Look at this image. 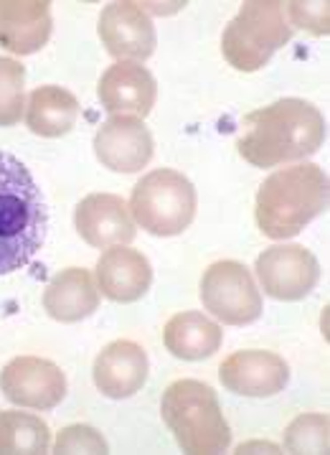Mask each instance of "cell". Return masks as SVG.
<instances>
[{
	"label": "cell",
	"instance_id": "obj_3",
	"mask_svg": "<svg viewBox=\"0 0 330 455\" xmlns=\"http://www.w3.org/2000/svg\"><path fill=\"white\" fill-rule=\"evenodd\" d=\"M328 201L330 183L320 165L300 164L275 171L257 191L259 232L270 239L295 237L328 209Z\"/></svg>",
	"mask_w": 330,
	"mask_h": 455
},
{
	"label": "cell",
	"instance_id": "obj_25",
	"mask_svg": "<svg viewBox=\"0 0 330 455\" xmlns=\"http://www.w3.org/2000/svg\"><path fill=\"white\" fill-rule=\"evenodd\" d=\"M290 16L300 28L318 36L328 34V3H290Z\"/></svg>",
	"mask_w": 330,
	"mask_h": 455
},
{
	"label": "cell",
	"instance_id": "obj_23",
	"mask_svg": "<svg viewBox=\"0 0 330 455\" xmlns=\"http://www.w3.org/2000/svg\"><path fill=\"white\" fill-rule=\"evenodd\" d=\"M328 415H300L285 430L290 453H328Z\"/></svg>",
	"mask_w": 330,
	"mask_h": 455
},
{
	"label": "cell",
	"instance_id": "obj_13",
	"mask_svg": "<svg viewBox=\"0 0 330 455\" xmlns=\"http://www.w3.org/2000/svg\"><path fill=\"white\" fill-rule=\"evenodd\" d=\"M79 237L97 250L130 244L135 239V221L125 201L114 194H90L74 212Z\"/></svg>",
	"mask_w": 330,
	"mask_h": 455
},
{
	"label": "cell",
	"instance_id": "obj_12",
	"mask_svg": "<svg viewBox=\"0 0 330 455\" xmlns=\"http://www.w3.org/2000/svg\"><path fill=\"white\" fill-rule=\"evenodd\" d=\"M97 34L102 38V46L114 59H147L155 52V26L147 16V11L138 3H110L102 16Z\"/></svg>",
	"mask_w": 330,
	"mask_h": 455
},
{
	"label": "cell",
	"instance_id": "obj_4",
	"mask_svg": "<svg viewBox=\"0 0 330 455\" xmlns=\"http://www.w3.org/2000/svg\"><path fill=\"white\" fill-rule=\"evenodd\" d=\"M161 415L184 453H224L232 443V430L224 419L216 392L199 379L170 384L161 402Z\"/></svg>",
	"mask_w": 330,
	"mask_h": 455
},
{
	"label": "cell",
	"instance_id": "obj_17",
	"mask_svg": "<svg viewBox=\"0 0 330 455\" xmlns=\"http://www.w3.org/2000/svg\"><path fill=\"white\" fill-rule=\"evenodd\" d=\"M97 283L102 295L114 303H135L150 291L153 267L143 252L114 244L97 262Z\"/></svg>",
	"mask_w": 330,
	"mask_h": 455
},
{
	"label": "cell",
	"instance_id": "obj_21",
	"mask_svg": "<svg viewBox=\"0 0 330 455\" xmlns=\"http://www.w3.org/2000/svg\"><path fill=\"white\" fill-rule=\"evenodd\" d=\"M51 448V430L36 415L0 412V453H46Z\"/></svg>",
	"mask_w": 330,
	"mask_h": 455
},
{
	"label": "cell",
	"instance_id": "obj_14",
	"mask_svg": "<svg viewBox=\"0 0 330 455\" xmlns=\"http://www.w3.org/2000/svg\"><path fill=\"white\" fill-rule=\"evenodd\" d=\"M94 384L110 400H128L147 382V354L135 341H112L94 359Z\"/></svg>",
	"mask_w": 330,
	"mask_h": 455
},
{
	"label": "cell",
	"instance_id": "obj_9",
	"mask_svg": "<svg viewBox=\"0 0 330 455\" xmlns=\"http://www.w3.org/2000/svg\"><path fill=\"white\" fill-rule=\"evenodd\" d=\"M0 392L19 407L54 410L67 395V377L49 359L19 356L3 366Z\"/></svg>",
	"mask_w": 330,
	"mask_h": 455
},
{
	"label": "cell",
	"instance_id": "obj_8",
	"mask_svg": "<svg viewBox=\"0 0 330 455\" xmlns=\"http://www.w3.org/2000/svg\"><path fill=\"white\" fill-rule=\"evenodd\" d=\"M262 291L275 300H302L320 280V265L302 244H275L257 257Z\"/></svg>",
	"mask_w": 330,
	"mask_h": 455
},
{
	"label": "cell",
	"instance_id": "obj_15",
	"mask_svg": "<svg viewBox=\"0 0 330 455\" xmlns=\"http://www.w3.org/2000/svg\"><path fill=\"white\" fill-rule=\"evenodd\" d=\"M51 36V3L0 0V46L13 54H36Z\"/></svg>",
	"mask_w": 330,
	"mask_h": 455
},
{
	"label": "cell",
	"instance_id": "obj_24",
	"mask_svg": "<svg viewBox=\"0 0 330 455\" xmlns=\"http://www.w3.org/2000/svg\"><path fill=\"white\" fill-rule=\"evenodd\" d=\"M54 451L56 453H107L110 445L90 425H69L56 437Z\"/></svg>",
	"mask_w": 330,
	"mask_h": 455
},
{
	"label": "cell",
	"instance_id": "obj_2",
	"mask_svg": "<svg viewBox=\"0 0 330 455\" xmlns=\"http://www.w3.org/2000/svg\"><path fill=\"white\" fill-rule=\"evenodd\" d=\"M49 209L31 171L0 150V275L23 270L46 242Z\"/></svg>",
	"mask_w": 330,
	"mask_h": 455
},
{
	"label": "cell",
	"instance_id": "obj_22",
	"mask_svg": "<svg viewBox=\"0 0 330 455\" xmlns=\"http://www.w3.org/2000/svg\"><path fill=\"white\" fill-rule=\"evenodd\" d=\"M26 69L16 59L0 56V128H13L20 123L26 108L23 100Z\"/></svg>",
	"mask_w": 330,
	"mask_h": 455
},
{
	"label": "cell",
	"instance_id": "obj_10",
	"mask_svg": "<svg viewBox=\"0 0 330 455\" xmlns=\"http://www.w3.org/2000/svg\"><path fill=\"white\" fill-rule=\"evenodd\" d=\"M97 161L114 173H138L153 158V135L138 115H112L94 135Z\"/></svg>",
	"mask_w": 330,
	"mask_h": 455
},
{
	"label": "cell",
	"instance_id": "obj_20",
	"mask_svg": "<svg viewBox=\"0 0 330 455\" xmlns=\"http://www.w3.org/2000/svg\"><path fill=\"white\" fill-rule=\"evenodd\" d=\"M79 100L72 92L46 84L31 92L28 105H26V123L31 132H36L41 138H61L79 120Z\"/></svg>",
	"mask_w": 330,
	"mask_h": 455
},
{
	"label": "cell",
	"instance_id": "obj_1",
	"mask_svg": "<svg viewBox=\"0 0 330 455\" xmlns=\"http://www.w3.org/2000/svg\"><path fill=\"white\" fill-rule=\"evenodd\" d=\"M326 120L320 109L297 100H277L270 108H259L241 120L237 148L247 164L257 168L300 161L323 146Z\"/></svg>",
	"mask_w": 330,
	"mask_h": 455
},
{
	"label": "cell",
	"instance_id": "obj_18",
	"mask_svg": "<svg viewBox=\"0 0 330 455\" xmlns=\"http://www.w3.org/2000/svg\"><path fill=\"white\" fill-rule=\"evenodd\" d=\"M43 308L59 323H76L99 308V288L90 270L67 267L51 277L43 292Z\"/></svg>",
	"mask_w": 330,
	"mask_h": 455
},
{
	"label": "cell",
	"instance_id": "obj_7",
	"mask_svg": "<svg viewBox=\"0 0 330 455\" xmlns=\"http://www.w3.org/2000/svg\"><path fill=\"white\" fill-rule=\"evenodd\" d=\"M201 303L226 326H247L262 315V295L252 273L234 259L214 262L201 277Z\"/></svg>",
	"mask_w": 330,
	"mask_h": 455
},
{
	"label": "cell",
	"instance_id": "obj_5",
	"mask_svg": "<svg viewBox=\"0 0 330 455\" xmlns=\"http://www.w3.org/2000/svg\"><path fill=\"white\" fill-rule=\"evenodd\" d=\"M293 36L282 3L252 0L239 8L221 36V54L237 72H259Z\"/></svg>",
	"mask_w": 330,
	"mask_h": 455
},
{
	"label": "cell",
	"instance_id": "obj_16",
	"mask_svg": "<svg viewBox=\"0 0 330 455\" xmlns=\"http://www.w3.org/2000/svg\"><path fill=\"white\" fill-rule=\"evenodd\" d=\"M99 102L102 108L117 115V112H135L138 117L150 115V109L155 105L158 87L153 74L147 72L143 64L138 61H117L112 64L107 72L99 79Z\"/></svg>",
	"mask_w": 330,
	"mask_h": 455
},
{
	"label": "cell",
	"instance_id": "obj_11",
	"mask_svg": "<svg viewBox=\"0 0 330 455\" xmlns=\"http://www.w3.org/2000/svg\"><path fill=\"white\" fill-rule=\"evenodd\" d=\"M219 379L234 395L272 397L290 382V366L275 351L247 348L221 362Z\"/></svg>",
	"mask_w": 330,
	"mask_h": 455
},
{
	"label": "cell",
	"instance_id": "obj_6",
	"mask_svg": "<svg viewBox=\"0 0 330 455\" xmlns=\"http://www.w3.org/2000/svg\"><path fill=\"white\" fill-rule=\"evenodd\" d=\"M130 212L135 221L155 237H176L196 217V188L184 173L158 168L132 188Z\"/></svg>",
	"mask_w": 330,
	"mask_h": 455
},
{
	"label": "cell",
	"instance_id": "obj_19",
	"mask_svg": "<svg viewBox=\"0 0 330 455\" xmlns=\"http://www.w3.org/2000/svg\"><path fill=\"white\" fill-rule=\"evenodd\" d=\"M224 331L219 323L206 318L199 310L176 313L163 331L165 348L184 362H201L214 356L221 347Z\"/></svg>",
	"mask_w": 330,
	"mask_h": 455
}]
</instances>
